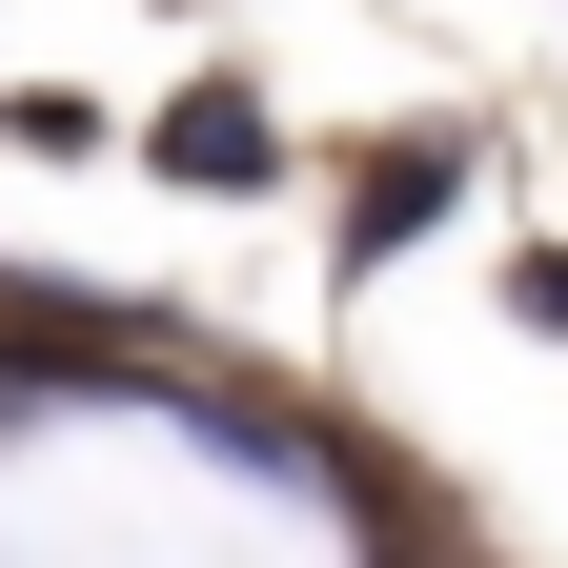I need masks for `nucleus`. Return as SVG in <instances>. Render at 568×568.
I'll use <instances>...</instances> for the list:
<instances>
[{
  "label": "nucleus",
  "mask_w": 568,
  "mask_h": 568,
  "mask_svg": "<svg viewBox=\"0 0 568 568\" xmlns=\"http://www.w3.org/2000/svg\"><path fill=\"white\" fill-rule=\"evenodd\" d=\"M447 183H467V142H386V163H366V203H345V244H426V224H447Z\"/></svg>",
  "instance_id": "obj_1"
},
{
  "label": "nucleus",
  "mask_w": 568,
  "mask_h": 568,
  "mask_svg": "<svg viewBox=\"0 0 568 568\" xmlns=\"http://www.w3.org/2000/svg\"><path fill=\"white\" fill-rule=\"evenodd\" d=\"M163 163H183V183H264L284 142H264V102H224V82H203V102H163Z\"/></svg>",
  "instance_id": "obj_2"
}]
</instances>
